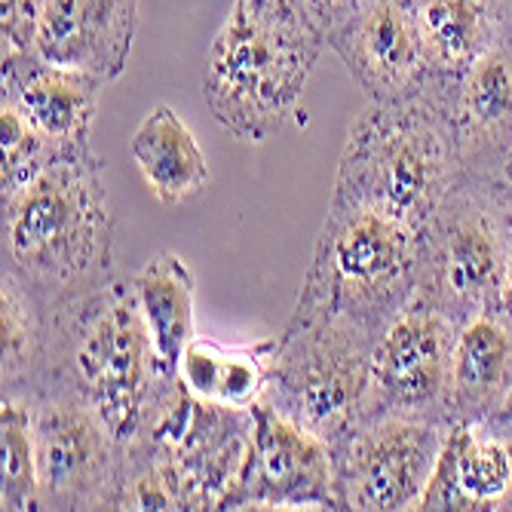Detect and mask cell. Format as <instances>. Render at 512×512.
Instances as JSON below:
<instances>
[{"mask_svg":"<svg viewBox=\"0 0 512 512\" xmlns=\"http://www.w3.org/2000/svg\"><path fill=\"white\" fill-rule=\"evenodd\" d=\"M4 203V273L53 310L114 279V212L102 160L77 148Z\"/></svg>","mask_w":512,"mask_h":512,"instance_id":"1","label":"cell"},{"mask_svg":"<svg viewBox=\"0 0 512 512\" xmlns=\"http://www.w3.org/2000/svg\"><path fill=\"white\" fill-rule=\"evenodd\" d=\"M454 77L399 102H368L353 120L332 200L387 212L424 230L463 178Z\"/></svg>","mask_w":512,"mask_h":512,"instance_id":"2","label":"cell"},{"mask_svg":"<svg viewBox=\"0 0 512 512\" xmlns=\"http://www.w3.org/2000/svg\"><path fill=\"white\" fill-rule=\"evenodd\" d=\"M252 442V411L197 399L163 375L138 433L123 445L120 509H224Z\"/></svg>","mask_w":512,"mask_h":512,"instance_id":"3","label":"cell"},{"mask_svg":"<svg viewBox=\"0 0 512 512\" xmlns=\"http://www.w3.org/2000/svg\"><path fill=\"white\" fill-rule=\"evenodd\" d=\"M325 46L292 0H234L203 74L209 114L237 142H267L295 117Z\"/></svg>","mask_w":512,"mask_h":512,"instance_id":"4","label":"cell"},{"mask_svg":"<svg viewBox=\"0 0 512 512\" xmlns=\"http://www.w3.org/2000/svg\"><path fill=\"white\" fill-rule=\"evenodd\" d=\"M163 375L132 279L114 276L108 286L50 310V344L40 381H68L123 445L138 433L145 405Z\"/></svg>","mask_w":512,"mask_h":512,"instance_id":"5","label":"cell"},{"mask_svg":"<svg viewBox=\"0 0 512 512\" xmlns=\"http://www.w3.org/2000/svg\"><path fill=\"white\" fill-rule=\"evenodd\" d=\"M424 230L387 212L332 200L298 301L335 310L375 338L421 283Z\"/></svg>","mask_w":512,"mask_h":512,"instance_id":"6","label":"cell"},{"mask_svg":"<svg viewBox=\"0 0 512 512\" xmlns=\"http://www.w3.org/2000/svg\"><path fill=\"white\" fill-rule=\"evenodd\" d=\"M378 338L359 322L307 301L276 338L264 402L322 442H341L365 414Z\"/></svg>","mask_w":512,"mask_h":512,"instance_id":"7","label":"cell"},{"mask_svg":"<svg viewBox=\"0 0 512 512\" xmlns=\"http://www.w3.org/2000/svg\"><path fill=\"white\" fill-rule=\"evenodd\" d=\"M509 181L463 172L424 227L417 292L460 325L476 313L509 307Z\"/></svg>","mask_w":512,"mask_h":512,"instance_id":"8","label":"cell"},{"mask_svg":"<svg viewBox=\"0 0 512 512\" xmlns=\"http://www.w3.org/2000/svg\"><path fill=\"white\" fill-rule=\"evenodd\" d=\"M25 396L37 451V509L92 512L123 506V442L68 381L43 378Z\"/></svg>","mask_w":512,"mask_h":512,"instance_id":"9","label":"cell"},{"mask_svg":"<svg viewBox=\"0 0 512 512\" xmlns=\"http://www.w3.org/2000/svg\"><path fill=\"white\" fill-rule=\"evenodd\" d=\"M451 421L445 414L378 411L332 445L338 509L405 512L421 509Z\"/></svg>","mask_w":512,"mask_h":512,"instance_id":"10","label":"cell"},{"mask_svg":"<svg viewBox=\"0 0 512 512\" xmlns=\"http://www.w3.org/2000/svg\"><path fill=\"white\" fill-rule=\"evenodd\" d=\"M249 411V457L224 509H338L329 442L264 399Z\"/></svg>","mask_w":512,"mask_h":512,"instance_id":"11","label":"cell"},{"mask_svg":"<svg viewBox=\"0 0 512 512\" xmlns=\"http://www.w3.org/2000/svg\"><path fill=\"white\" fill-rule=\"evenodd\" d=\"M457 332L460 322L454 316H448L439 304H433L421 292H414L411 301L393 316V322L378 338L365 414H378V411L445 414L442 399L448 387L451 350Z\"/></svg>","mask_w":512,"mask_h":512,"instance_id":"12","label":"cell"},{"mask_svg":"<svg viewBox=\"0 0 512 512\" xmlns=\"http://www.w3.org/2000/svg\"><path fill=\"white\" fill-rule=\"evenodd\" d=\"M329 46L368 102L417 96L439 77L427 62L411 0H368Z\"/></svg>","mask_w":512,"mask_h":512,"instance_id":"13","label":"cell"},{"mask_svg":"<svg viewBox=\"0 0 512 512\" xmlns=\"http://www.w3.org/2000/svg\"><path fill=\"white\" fill-rule=\"evenodd\" d=\"M138 22V0H43L31 53L111 83L123 74Z\"/></svg>","mask_w":512,"mask_h":512,"instance_id":"14","label":"cell"},{"mask_svg":"<svg viewBox=\"0 0 512 512\" xmlns=\"http://www.w3.org/2000/svg\"><path fill=\"white\" fill-rule=\"evenodd\" d=\"M454 126L463 172L503 181L512 154V31L457 80Z\"/></svg>","mask_w":512,"mask_h":512,"instance_id":"15","label":"cell"},{"mask_svg":"<svg viewBox=\"0 0 512 512\" xmlns=\"http://www.w3.org/2000/svg\"><path fill=\"white\" fill-rule=\"evenodd\" d=\"M421 509H512V436L494 421L451 424Z\"/></svg>","mask_w":512,"mask_h":512,"instance_id":"16","label":"cell"},{"mask_svg":"<svg viewBox=\"0 0 512 512\" xmlns=\"http://www.w3.org/2000/svg\"><path fill=\"white\" fill-rule=\"evenodd\" d=\"M0 105L16 108L43 138L62 148L89 145V126L96 117L99 89L105 86L99 77L50 65L34 53L0 56Z\"/></svg>","mask_w":512,"mask_h":512,"instance_id":"17","label":"cell"},{"mask_svg":"<svg viewBox=\"0 0 512 512\" xmlns=\"http://www.w3.org/2000/svg\"><path fill=\"white\" fill-rule=\"evenodd\" d=\"M512 396V307L476 313L460 325L442 411L451 424L491 421Z\"/></svg>","mask_w":512,"mask_h":512,"instance_id":"18","label":"cell"},{"mask_svg":"<svg viewBox=\"0 0 512 512\" xmlns=\"http://www.w3.org/2000/svg\"><path fill=\"white\" fill-rule=\"evenodd\" d=\"M411 7L430 68L454 80L512 31V0H411Z\"/></svg>","mask_w":512,"mask_h":512,"instance_id":"19","label":"cell"},{"mask_svg":"<svg viewBox=\"0 0 512 512\" xmlns=\"http://www.w3.org/2000/svg\"><path fill=\"white\" fill-rule=\"evenodd\" d=\"M132 160L154 197L166 206L184 203L209 181V163L194 132L166 105L138 123L132 135Z\"/></svg>","mask_w":512,"mask_h":512,"instance_id":"20","label":"cell"},{"mask_svg":"<svg viewBox=\"0 0 512 512\" xmlns=\"http://www.w3.org/2000/svg\"><path fill=\"white\" fill-rule=\"evenodd\" d=\"M273 347L276 338L252 347H224L194 338L178 362V378L197 399L227 408H252L264 399Z\"/></svg>","mask_w":512,"mask_h":512,"instance_id":"21","label":"cell"},{"mask_svg":"<svg viewBox=\"0 0 512 512\" xmlns=\"http://www.w3.org/2000/svg\"><path fill=\"white\" fill-rule=\"evenodd\" d=\"M138 307L148 322L166 375H178V362L194 335V273L178 255L160 252L132 276Z\"/></svg>","mask_w":512,"mask_h":512,"instance_id":"22","label":"cell"},{"mask_svg":"<svg viewBox=\"0 0 512 512\" xmlns=\"http://www.w3.org/2000/svg\"><path fill=\"white\" fill-rule=\"evenodd\" d=\"M0 381L4 393L31 390L46 368V344H50V310H46L19 279L4 273L0 283Z\"/></svg>","mask_w":512,"mask_h":512,"instance_id":"23","label":"cell"},{"mask_svg":"<svg viewBox=\"0 0 512 512\" xmlns=\"http://www.w3.org/2000/svg\"><path fill=\"white\" fill-rule=\"evenodd\" d=\"M0 509L28 512L37 509V451L31 405L25 396H0Z\"/></svg>","mask_w":512,"mask_h":512,"instance_id":"24","label":"cell"},{"mask_svg":"<svg viewBox=\"0 0 512 512\" xmlns=\"http://www.w3.org/2000/svg\"><path fill=\"white\" fill-rule=\"evenodd\" d=\"M0 151H4V166H0V200H7L19 194L25 184L37 178L50 163H56L59 157L77 148H62L50 142V138H43L16 108L0 105Z\"/></svg>","mask_w":512,"mask_h":512,"instance_id":"25","label":"cell"},{"mask_svg":"<svg viewBox=\"0 0 512 512\" xmlns=\"http://www.w3.org/2000/svg\"><path fill=\"white\" fill-rule=\"evenodd\" d=\"M40 4L43 0H0V37H4V56L31 53Z\"/></svg>","mask_w":512,"mask_h":512,"instance_id":"26","label":"cell"},{"mask_svg":"<svg viewBox=\"0 0 512 512\" xmlns=\"http://www.w3.org/2000/svg\"><path fill=\"white\" fill-rule=\"evenodd\" d=\"M292 4L316 25V31L332 43L368 4V0H292Z\"/></svg>","mask_w":512,"mask_h":512,"instance_id":"27","label":"cell"},{"mask_svg":"<svg viewBox=\"0 0 512 512\" xmlns=\"http://www.w3.org/2000/svg\"><path fill=\"white\" fill-rule=\"evenodd\" d=\"M491 421H494L503 433H509V436H512V396H509V402L503 405V411H500L497 417H491Z\"/></svg>","mask_w":512,"mask_h":512,"instance_id":"28","label":"cell"},{"mask_svg":"<svg viewBox=\"0 0 512 512\" xmlns=\"http://www.w3.org/2000/svg\"><path fill=\"white\" fill-rule=\"evenodd\" d=\"M509 307H512V218H509Z\"/></svg>","mask_w":512,"mask_h":512,"instance_id":"29","label":"cell"}]
</instances>
